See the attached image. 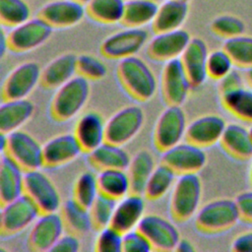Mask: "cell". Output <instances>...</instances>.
I'll return each mask as SVG.
<instances>
[{
	"mask_svg": "<svg viewBox=\"0 0 252 252\" xmlns=\"http://www.w3.org/2000/svg\"><path fill=\"white\" fill-rule=\"evenodd\" d=\"M117 202V200L111 197H108L101 193L98 194V196L90 208L94 228L100 230L110 225Z\"/></svg>",
	"mask_w": 252,
	"mask_h": 252,
	"instance_id": "40",
	"label": "cell"
},
{
	"mask_svg": "<svg viewBox=\"0 0 252 252\" xmlns=\"http://www.w3.org/2000/svg\"><path fill=\"white\" fill-rule=\"evenodd\" d=\"M202 181L197 173L180 174L170 197V213L177 221H186L200 209Z\"/></svg>",
	"mask_w": 252,
	"mask_h": 252,
	"instance_id": "3",
	"label": "cell"
},
{
	"mask_svg": "<svg viewBox=\"0 0 252 252\" xmlns=\"http://www.w3.org/2000/svg\"><path fill=\"white\" fill-rule=\"evenodd\" d=\"M98 194L99 189L96 175L90 171L80 174L74 185L73 198L84 207L90 209Z\"/></svg>",
	"mask_w": 252,
	"mask_h": 252,
	"instance_id": "39",
	"label": "cell"
},
{
	"mask_svg": "<svg viewBox=\"0 0 252 252\" xmlns=\"http://www.w3.org/2000/svg\"><path fill=\"white\" fill-rule=\"evenodd\" d=\"M231 57L234 65L252 67V36L238 35L226 38L222 47Z\"/></svg>",
	"mask_w": 252,
	"mask_h": 252,
	"instance_id": "37",
	"label": "cell"
},
{
	"mask_svg": "<svg viewBox=\"0 0 252 252\" xmlns=\"http://www.w3.org/2000/svg\"><path fill=\"white\" fill-rule=\"evenodd\" d=\"M144 119V111L138 105L119 109L105 123V141L120 146L130 142L141 130Z\"/></svg>",
	"mask_w": 252,
	"mask_h": 252,
	"instance_id": "7",
	"label": "cell"
},
{
	"mask_svg": "<svg viewBox=\"0 0 252 252\" xmlns=\"http://www.w3.org/2000/svg\"><path fill=\"white\" fill-rule=\"evenodd\" d=\"M222 105L238 119L252 124V88L243 86L220 94Z\"/></svg>",
	"mask_w": 252,
	"mask_h": 252,
	"instance_id": "33",
	"label": "cell"
},
{
	"mask_svg": "<svg viewBox=\"0 0 252 252\" xmlns=\"http://www.w3.org/2000/svg\"><path fill=\"white\" fill-rule=\"evenodd\" d=\"M187 14V2L166 0L158 7V13L152 23L153 30L156 33H158L180 29Z\"/></svg>",
	"mask_w": 252,
	"mask_h": 252,
	"instance_id": "29",
	"label": "cell"
},
{
	"mask_svg": "<svg viewBox=\"0 0 252 252\" xmlns=\"http://www.w3.org/2000/svg\"><path fill=\"white\" fill-rule=\"evenodd\" d=\"M89 95V80L78 74L56 89L50 102L51 116L59 122L70 120L82 110Z\"/></svg>",
	"mask_w": 252,
	"mask_h": 252,
	"instance_id": "2",
	"label": "cell"
},
{
	"mask_svg": "<svg viewBox=\"0 0 252 252\" xmlns=\"http://www.w3.org/2000/svg\"><path fill=\"white\" fill-rule=\"evenodd\" d=\"M175 174L176 172L163 162L156 165L147 182L144 196L152 201L163 197L173 187L176 180Z\"/></svg>",
	"mask_w": 252,
	"mask_h": 252,
	"instance_id": "35",
	"label": "cell"
},
{
	"mask_svg": "<svg viewBox=\"0 0 252 252\" xmlns=\"http://www.w3.org/2000/svg\"><path fill=\"white\" fill-rule=\"evenodd\" d=\"M33 111L34 105L28 98L3 100L0 105V132L8 134L20 129Z\"/></svg>",
	"mask_w": 252,
	"mask_h": 252,
	"instance_id": "26",
	"label": "cell"
},
{
	"mask_svg": "<svg viewBox=\"0 0 252 252\" xmlns=\"http://www.w3.org/2000/svg\"><path fill=\"white\" fill-rule=\"evenodd\" d=\"M231 249L235 252H252V230L236 236L231 243Z\"/></svg>",
	"mask_w": 252,
	"mask_h": 252,
	"instance_id": "49",
	"label": "cell"
},
{
	"mask_svg": "<svg viewBox=\"0 0 252 252\" xmlns=\"http://www.w3.org/2000/svg\"><path fill=\"white\" fill-rule=\"evenodd\" d=\"M41 70L36 62L27 61L18 65L6 77L1 88L3 100L27 98L40 83Z\"/></svg>",
	"mask_w": 252,
	"mask_h": 252,
	"instance_id": "10",
	"label": "cell"
},
{
	"mask_svg": "<svg viewBox=\"0 0 252 252\" xmlns=\"http://www.w3.org/2000/svg\"><path fill=\"white\" fill-rule=\"evenodd\" d=\"M249 130H250V133H251V136H252V124H251V126L249 127Z\"/></svg>",
	"mask_w": 252,
	"mask_h": 252,
	"instance_id": "56",
	"label": "cell"
},
{
	"mask_svg": "<svg viewBox=\"0 0 252 252\" xmlns=\"http://www.w3.org/2000/svg\"><path fill=\"white\" fill-rule=\"evenodd\" d=\"M245 76L241 74L238 70L232 69L229 73H227L224 77L219 80V91L220 94L230 92L232 90H236L243 86H246Z\"/></svg>",
	"mask_w": 252,
	"mask_h": 252,
	"instance_id": "46",
	"label": "cell"
},
{
	"mask_svg": "<svg viewBox=\"0 0 252 252\" xmlns=\"http://www.w3.org/2000/svg\"><path fill=\"white\" fill-rule=\"evenodd\" d=\"M7 144H8V139H7V134L1 132V138H0V148H1V152L4 154L7 148Z\"/></svg>",
	"mask_w": 252,
	"mask_h": 252,
	"instance_id": "52",
	"label": "cell"
},
{
	"mask_svg": "<svg viewBox=\"0 0 252 252\" xmlns=\"http://www.w3.org/2000/svg\"><path fill=\"white\" fill-rule=\"evenodd\" d=\"M52 27L41 18H35L13 28L8 33L9 49L26 52L43 44L52 33Z\"/></svg>",
	"mask_w": 252,
	"mask_h": 252,
	"instance_id": "14",
	"label": "cell"
},
{
	"mask_svg": "<svg viewBox=\"0 0 252 252\" xmlns=\"http://www.w3.org/2000/svg\"><path fill=\"white\" fill-rule=\"evenodd\" d=\"M208 56L207 44L200 37L191 38L187 47L181 54L180 60L188 75L192 88L201 87L208 78Z\"/></svg>",
	"mask_w": 252,
	"mask_h": 252,
	"instance_id": "21",
	"label": "cell"
},
{
	"mask_svg": "<svg viewBox=\"0 0 252 252\" xmlns=\"http://www.w3.org/2000/svg\"><path fill=\"white\" fill-rule=\"evenodd\" d=\"M235 201L240 212L241 219L252 222V190L238 194Z\"/></svg>",
	"mask_w": 252,
	"mask_h": 252,
	"instance_id": "48",
	"label": "cell"
},
{
	"mask_svg": "<svg viewBox=\"0 0 252 252\" xmlns=\"http://www.w3.org/2000/svg\"><path fill=\"white\" fill-rule=\"evenodd\" d=\"M212 30L220 36L230 38L243 34L245 25L240 19L234 16L222 15L213 21Z\"/></svg>",
	"mask_w": 252,
	"mask_h": 252,
	"instance_id": "43",
	"label": "cell"
},
{
	"mask_svg": "<svg viewBox=\"0 0 252 252\" xmlns=\"http://www.w3.org/2000/svg\"><path fill=\"white\" fill-rule=\"evenodd\" d=\"M89 160L100 170L110 168L127 169L131 158L120 145L105 141L89 153Z\"/></svg>",
	"mask_w": 252,
	"mask_h": 252,
	"instance_id": "28",
	"label": "cell"
},
{
	"mask_svg": "<svg viewBox=\"0 0 252 252\" xmlns=\"http://www.w3.org/2000/svg\"><path fill=\"white\" fill-rule=\"evenodd\" d=\"M190 40V34L182 29L158 32L150 40L147 53L152 59L166 62L181 56Z\"/></svg>",
	"mask_w": 252,
	"mask_h": 252,
	"instance_id": "17",
	"label": "cell"
},
{
	"mask_svg": "<svg viewBox=\"0 0 252 252\" xmlns=\"http://www.w3.org/2000/svg\"><path fill=\"white\" fill-rule=\"evenodd\" d=\"M84 5L75 0H56L44 5L38 17L52 28H68L77 25L85 16Z\"/></svg>",
	"mask_w": 252,
	"mask_h": 252,
	"instance_id": "20",
	"label": "cell"
},
{
	"mask_svg": "<svg viewBox=\"0 0 252 252\" xmlns=\"http://www.w3.org/2000/svg\"><path fill=\"white\" fill-rule=\"evenodd\" d=\"M77 55L64 53L53 59L41 71L40 84L46 89H57L76 76Z\"/></svg>",
	"mask_w": 252,
	"mask_h": 252,
	"instance_id": "25",
	"label": "cell"
},
{
	"mask_svg": "<svg viewBox=\"0 0 252 252\" xmlns=\"http://www.w3.org/2000/svg\"><path fill=\"white\" fill-rule=\"evenodd\" d=\"M241 219L235 200L216 199L208 202L196 213L195 223L204 232L215 233L229 229Z\"/></svg>",
	"mask_w": 252,
	"mask_h": 252,
	"instance_id": "4",
	"label": "cell"
},
{
	"mask_svg": "<svg viewBox=\"0 0 252 252\" xmlns=\"http://www.w3.org/2000/svg\"><path fill=\"white\" fill-rule=\"evenodd\" d=\"M233 65L234 62L223 48L214 50L208 56V77L219 81L233 69Z\"/></svg>",
	"mask_w": 252,
	"mask_h": 252,
	"instance_id": "41",
	"label": "cell"
},
{
	"mask_svg": "<svg viewBox=\"0 0 252 252\" xmlns=\"http://www.w3.org/2000/svg\"><path fill=\"white\" fill-rule=\"evenodd\" d=\"M153 249L147 237L136 227L125 233L122 238V251L149 252Z\"/></svg>",
	"mask_w": 252,
	"mask_h": 252,
	"instance_id": "45",
	"label": "cell"
},
{
	"mask_svg": "<svg viewBox=\"0 0 252 252\" xmlns=\"http://www.w3.org/2000/svg\"><path fill=\"white\" fill-rule=\"evenodd\" d=\"M77 72L88 80H101L107 73L105 64L98 58L90 54L77 56Z\"/></svg>",
	"mask_w": 252,
	"mask_h": 252,
	"instance_id": "42",
	"label": "cell"
},
{
	"mask_svg": "<svg viewBox=\"0 0 252 252\" xmlns=\"http://www.w3.org/2000/svg\"><path fill=\"white\" fill-rule=\"evenodd\" d=\"M176 1H181V2H188L189 0H176Z\"/></svg>",
	"mask_w": 252,
	"mask_h": 252,
	"instance_id": "57",
	"label": "cell"
},
{
	"mask_svg": "<svg viewBox=\"0 0 252 252\" xmlns=\"http://www.w3.org/2000/svg\"><path fill=\"white\" fill-rule=\"evenodd\" d=\"M187 125L186 115L181 105H168L156 122L154 143L157 149L164 152L180 143L185 137Z\"/></svg>",
	"mask_w": 252,
	"mask_h": 252,
	"instance_id": "6",
	"label": "cell"
},
{
	"mask_svg": "<svg viewBox=\"0 0 252 252\" xmlns=\"http://www.w3.org/2000/svg\"><path fill=\"white\" fill-rule=\"evenodd\" d=\"M137 228L147 237L153 249L171 251L179 241L180 232L167 219L155 214L145 215Z\"/></svg>",
	"mask_w": 252,
	"mask_h": 252,
	"instance_id": "11",
	"label": "cell"
},
{
	"mask_svg": "<svg viewBox=\"0 0 252 252\" xmlns=\"http://www.w3.org/2000/svg\"><path fill=\"white\" fill-rule=\"evenodd\" d=\"M64 228L61 214L57 212L41 213L32 224L28 244L34 251H51L56 241L63 234Z\"/></svg>",
	"mask_w": 252,
	"mask_h": 252,
	"instance_id": "15",
	"label": "cell"
},
{
	"mask_svg": "<svg viewBox=\"0 0 252 252\" xmlns=\"http://www.w3.org/2000/svg\"><path fill=\"white\" fill-rule=\"evenodd\" d=\"M41 214L35 203L25 193L2 206L0 231L2 235H13L31 226Z\"/></svg>",
	"mask_w": 252,
	"mask_h": 252,
	"instance_id": "5",
	"label": "cell"
},
{
	"mask_svg": "<svg viewBox=\"0 0 252 252\" xmlns=\"http://www.w3.org/2000/svg\"><path fill=\"white\" fill-rule=\"evenodd\" d=\"M191 88L180 58L166 61L161 72V92L167 105H182Z\"/></svg>",
	"mask_w": 252,
	"mask_h": 252,
	"instance_id": "16",
	"label": "cell"
},
{
	"mask_svg": "<svg viewBox=\"0 0 252 252\" xmlns=\"http://www.w3.org/2000/svg\"><path fill=\"white\" fill-rule=\"evenodd\" d=\"M105 121L97 111L84 113L76 123L74 134L84 153H91L105 142Z\"/></svg>",
	"mask_w": 252,
	"mask_h": 252,
	"instance_id": "23",
	"label": "cell"
},
{
	"mask_svg": "<svg viewBox=\"0 0 252 252\" xmlns=\"http://www.w3.org/2000/svg\"><path fill=\"white\" fill-rule=\"evenodd\" d=\"M117 77L127 93L137 100H150L157 92L158 84L154 72L143 59L135 55L119 61Z\"/></svg>",
	"mask_w": 252,
	"mask_h": 252,
	"instance_id": "1",
	"label": "cell"
},
{
	"mask_svg": "<svg viewBox=\"0 0 252 252\" xmlns=\"http://www.w3.org/2000/svg\"><path fill=\"white\" fill-rule=\"evenodd\" d=\"M220 143L228 154L237 158H252V136L249 128L242 124H226Z\"/></svg>",
	"mask_w": 252,
	"mask_h": 252,
	"instance_id": "27",
	"label": "cell"
},
{
	"mask_svg": "<svg viewBox=\"0 0 252 252\" xmlns=\"http://www.w3.org/2000/svg\"><path fill=\"white\" fill-rule=\"evenodd\" d=\"M99 193L120 200L131 193L130 180L126 169H102L96 175Z\"/></svg>",
	"mask_w": 252,
	"mask_h": 252,
	"instance_id": "32",
	"label": "cell"
},
{
	"mask_svg": "<svg viewBox=\"0 0 252 252\" xmlns=\"http://www.w3.org/2000/svg\"><path fill=\"white\" fill-rule=\"evenodd\" d=\"M158 4L152 0H127L122 23L129 28H140L153 23Z\"/></svg>",
	"mask_w": 252,
	"mask_h": 252,
	"instance_id": "34",
	"label": "cell"
},
{
	"mask_svg": "<svg viewBox=\"0 0 252 252\" xmlns=\"http://www.w3.org/2000/svg\"><path fill=\"white\" fill-rule=\"evenodd\" d=\"M31 10L24 0H0V22L15 28L30 20Z\"/></svg>",
	"mask_w": 252,
	"mask_h": 252,
	"instance_id": "38",
	"label": "cell"
},
{
	"mask_svg": "<svg viewBox=\"0 0 252 252\" xmlns=\"http://www.w3.org/2000/svg\"><path fill=\"white\" fill-rule=\"evenodd\" d=\"M43 162L47 167H58L77 158L82 153V147L74 133L57 135L43 146Z\"/></svg>",
	"mask_w": 252,
	"mask_h": 252,
	"instance_id": "18",
	"label": "cell"
},
{
	"mask_svg": "<svg viewBox=\"0 0 252 252\" xmlns=\"http://www.w3.org/2000/svg\"><path fill=\"white\" fill-rule=\"evenodd\" d=\"M24 193L35 203L41 213L57 212L62 206L56 186L40 169L25 172Z\"/></svg>",
	"mask_w": 252,
	"mask_h": 252,
	"instance_id": "9",
	"label": "cell"
},
{
	"mask_svg": "<svg viewBox=\"0 0 252 252\" xmlns=\"http://www.w3.org/2000/svg\"><path fill=\"white\" fill-rule=\"evenodd\" d=\"M75 1H77V2H80L81 4H83V5H84V4H88V3H89L91 0H75Z\"/></svg>",
	"mask_w": 252,
	"mask_h": 252,
	"instance_id": "54",
	"label": "cell"
},
{
	"mask_svg": "<svg viewBox=\"0 0 252 252\" xmlns=\"http://www.w3.org/2000/svg\"><path fill=\"white\" fill-rule=\"evenodd\" d=\"M95 239L94 250L97 252H120L122 251L123 233L108 225L98 230Z\"/></svg>",
	"mask_w": 252,
	"mask_h": 252,
	"instance_id": "44",
	"label": "cell"
},
{
	"mask_svg": "<svg viewBox=\"0 0 252 252\" xmlns=\"http://www.w3.org/2000/svg\"><path fill=\"white\" fill-rule=\"evenodd\" d=\"M61 217L65 228L76 235H85L94 228L90 209L78 203L74 198L66 200L61 206Z\"/></svg>",
	"mask_w": 252,
	"mask_h": 252,
	"instance_id": "31",
	"label": "cell"
},
{
	"mask_svg": "<svg viewBox=\"0 0 252 252\" xmlns=\"http://www.w3.org/2000/svg\"><path fill=\"white\" fill-rule=\"evenodd\" d=\"M148 32L141 28H129L107 36L100 45V52L110 59H124L134 56L145 46Z\"/></svg>",
	"mask_w": 252,
	"mask_h": 252,
	"instance_id": "12",
	"label": "cell"
},
{
	"mask_svg": "<svg viewBox=\"0 0 252 252\" xmlns=\"http://www.w3.org/2000/svg\"><path fill=\"white\" fill-rule=\"evenodd\" d=\"M161 162L173 169L176 174L197 173L207 162L204 149L191 142L178 143L162 152Z\"/></svg>",
	"mask_w": 252,
	"mask_h": 252,
	"instance_id": "13",
	"label": "cell"
},
{
	"mask_svg": "<svg viewBox=\"0 0 252 252\" xmlns=\"http://www.w3.org/2000/svg\"><path fill=\"white\" fill-rule=\"evenodd\" d=\"M249 175H250V180L252 183V162H251V166H250V171H249Z\"/></svg>",
	"mask_w": 252,
	"mask_h": 252,
	"instance_id": "55",
	"label": "cell"
},
{
	"mask_svg": "<svg viewBox=\"0 0 252 252\" xmlns=\"http://www.w3.org/2000/svg\"><path fill=\"white\" fill-rule=\"evenodd\" d=\"M9 49V44H8V34L5 33L4 31H1L0 34V54L3 57L5 52Z\"/></svg>",
	"mask_w": 252,
	"mask_h": 252,
	"instance_id": "51",
	"label": "cell"
},
{
	"mask_svg": "<svg viewBox=\"0 0 252 252\" xmlns=\"http://www.w3.org/2000/svg\"><path fill=\"white\" fill-rule=\"evenodd\" d=\"M175 250L179 252H193L195 251V247L192 244V242L189 241L188 239L180 238L175 247Z\"/></svg>",
	"mask_w": 252,
	"mask_h": 252,
	"instance_id": "50",
	"label": "cell"
},
{
	"mask_svg": "<svg viewBox=\"0 0 252 252\" xmlns=\"http://www.w3.org/2000/svg\"><path fill=\"white\" fill-rule=\"evenodd\" d=\"M152 1H156V2H158L159 0H152Z\"/></svg>",
	"mask_w": 252,
	"mask_h": 252,
	"instance_id": "58",
	"label": "cell"
},
{
	"mask_svg": "<svg viewBox=\"0 0 252 252\" xmlns=\"http://www.w3.org/2000/svg\"><path fill=\"white\" fill-rule=\"evenodd\" d=\"M26 170L4 154L0 162V202L5 205L24 194Z\"/></svg>",
	"mask_w": 252,
	"mask_h": 252,
	"instance_id": "24",
	"label": "cell"
},
{
	"mask_svg": "<svg viewBox=\"0 0 252 252\" xmlns=\"http://www.w3.org/2000/svg\"><path fill=\"white\" fill-rule=\"evenodd\" d=\"M226 123L217 114L200 116L187 125L185 139L202 148L215 145L220 142Z\"/></svg>",
	"mask_w": 252,
	"mask_h": 252,
	"instance_id": "19",
	"label": "cell"
},
{
	"mask_svg": "<svg viewBox=\"0 0 252 252\" xmlns=\"http://www.w3.org/2000/svg\"><path fill=\"white\" fill-rule=\"evenodd\" d=\"M156 167L154 156L146 149L138 151L131 158L127 173L130 180L131 193L144 195L147 182Z\"/></svg>",
	"mask_w": 252,
	"mask_h": 252,
	"instance_id": "30",
	"label": "cell"
},
{
	"mask_svg": "<svg viewBox=\"0 0 252 252\" xmlns=\"http://www.w3.org/2000/svg\"><path fill=\"white\" fill-rule=\"evenodd\" d=\"M244 76H245V80H246L247 86L252 88V67H249V68L245 69Z\"/></svg>",
	"mask_w": 252,
	"mask_h": 252,
	"instance_id": "53",
	"label": "cell"
},
{
	"mask_svg": "<svg viewBox=\"0 0 252 252\" xmlns=\"http://www.w3.org/2000/svg\"><path fill=\"white\" fill-rule=\"evenodd\" d=\"M7 139L4 154L11 157L26 171L40 169L44 165L42 146L30 133L18 129L8 133Z\"/></svg>",
	"mask_w": 252,
	"mask_h": 252,
	"instance_id": "8",
	"label": "cell"
},
{
	"mask_svg": "<svg viewBox=\"0 0 252 252\" xmlns=\"http://www.w3.org/2000/svg\"><path fill=\"white\" fill-rule=\"evenodd\" d=\"M124 0H91L86 11L89 16L103 24H116L122 22L125 11Z\"/></svg>",
	"mask_w": 252,
	"mask_h": 252,
	"instance_id": "36",
	"label": "cell"
},
{
	"mask_svg": "<svg viewBox=\"0 0 252 252\" xmlns=\"http://www.w3.org/2000/svg\"><path fill=\"white\" fill-rule=\"evenodd\" d=\"M143 196L141 194L129 193L118 200L110 225L121 233L136 228L145 216V201Z\"/></svg>",
	"mask_w": 252,
	"mask_h": 252,
	"instance_id": "22",
	"label": "cell"
},
{
	"mask_svg": "<svg viewBox=\"0 0 252 252\" xmlns=\"http://www.w3.org/2000/svg\"><path fill=\"white\" fill-rule=\"evenodd\" d=\"M78 235L69 232L62 234L60 238L56 241L51 251L56 252H77L80 248V241L77 237Z\"/></svg>",
	"mask_w": 252,
	"mask_h": 252,
	"instance_id": "47",
	"label": "cell"
}]
</instances>
